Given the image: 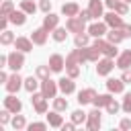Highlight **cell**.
Returning <instances> with one entry per match:
<instances>
[{
    "instance_id": "obj_1",
    "label": "cell",
    "mask_w": 131,
    "mask_h": 131,
    "mask_svg": "<svg viewBox=\"0 0 131 131\" xmlns=\"http://www.w3.org/2000/svg\"><path fill=\"white\" fill-rule=\"evenodd\" d=\"M92 45H94V47H98V49H100V53H102L104 57H117V49H115V43H111L108 39L104 41V39L96 37V41H94Z\"/></svg>"
},
{
    "instance_id": "obj_2",
    "label": "cell",
    "mask_w": 131,
    "mask_h": 131,
    "mask_svg": "<svg viewBox=\"0 0 131 131\" xmlns=\"http://www.w3.org/2000/svg\"><path fill=\"white\" fill-rule=\"evenodd\" d=\"M25 66V51H10L8 53V68L12 70V72H18L20 68Z\"/></svg>"
},
{
    "instance_id": "obj_3",
    "label": "cell",
    "mask_w": 131,
    "mask_h": 131,
    "mask_svg": "<svg viewBox=\"0 0 131 131\" xmlns=\"http://www.w3.org/2000/svg\"><path fill=\"white\" fill-rule=\"evenodd\" d=\"M57 88H59V84H55L53 80H49V78L41 80V92H43L45 98H55L57 96Z\"/></svg>"
},
{
    "instance_id": "obj_4",
    "label": "cell",
    "mask_w": 131,
    "mask_h": 131,
    "mask_svg": "<svg viewBox=\"0 0 131 131\" xmlns=\"http://www.w3.org/2000/svg\"><path fill=\"white\" fill-rule=\"evenodd\" d=\"M84 27H86V20H82L80 16H70L68 18V23H66V29L70 31V33H84Z\"/></svg>"
},
{
    "instance_id": "obj_5",
    "label": "cell",
    "mask_w": 131,
    "mask_h": 131,
    "mask_svg": "<svg viewBox=\"0 0 131 131\" xmlns=\"http://www.w3.org/2000/svg\"><path fill=\"white\" fill-rule=\"evenodd\" d=\"M86 127H88L90 131H96V129H100V108H98V106H94V108L88 113Z\"/></svg>"
},
{
    "instance_id": "obj_6",
    "label": "cell",
    "mask_w": 131,
    "mask_h": 131,
    "mask_svg": "<svg viewBox=\"0 0 131 131\" xmlns=\"http://www.w3.org/2000/svg\"><path fill=\"white\" fill-rule=\"evenodd\" d=\"M104 23L111 27V29H121L125 23H123V18H121V14L119 12H115V10H111V12H106L104 14Z\"/></svg>"
},
{
    "instance_id": "obj_7",
    "label": "cell",
    "mask_w": 131,
    "mask_h": 131,
    "mask_svg": "<svg viewBox=\"0 0 131 131\" xmlns=\"http://www.w3.org/2000/svg\"><path fill=\"white\" fill-rule=\"evenodd\" d=\"M115 66H117V63L113 61V57H104V59H100V61H98L96 72H98V76H108V74H111V70H113Z\"/></svg>"
},
{
    "instance_id": "obj_8",
    "label": "cell",
    "mask_w": 131,
    "mask_h": 131,
    "mask_svg": "<svg viewBox=\"0 0 131 131\" xmlns=\"http://www.w3.org/2000/svg\"><path fill=\"white\" fill-rule=\"evenodd\" d=\"M20 86H25V80H23V78H20V76L14 72V74L8 78V82H6V90H8V94H14V92H16Z\"/></svg>"
},
{
    "instance_id": "obj_9",
    "label": "cell",
    "mask_w": 131,
    "mask_h": 131,
    "mask_svg": "<svg viewBox=\"0 0 131 131\" xmlns=\"http://www.w3.org/2000/svg\"><path fill=\"white\" fill-rule=\"evenodd\" d=\"M106 90L113 92V94H121V92L125 90L123 78H108V80H106Z\"/></svg>"
},
{
    "instance_id": "obj_10",
    "label": "cell",
    "mask_w": 131,
    "mask_h": 131,
    "mask_svg": "<svg viewBox=\"0 0 131 131\" xmlns=\"http://www.w3.org/2000/svg\"><path fill=\"white\" fill-rule=\"evenodd\" d=\"M4 108H8L10 113H14V115H16V113H20L23 102H20V100H18L14 94H8V96L4 98Z\"/></svg>"
},
{
    "instance_id": "obj_11",
    "label": "cell",
    "mask_w": 131,
    "mask_h": 131,
    "mask_svg": "<svg viewBox=\"0 0 131 131\" xmlns=\"http://www.w3.org/2000/svg\"><path fill=\"white\" fill-rule=\"evenodd\" d=\"M31 102L35 104V111H37L39 115L47 113V98L43 96V92H41V94H35V92H33V98H31Z\"/></svg>"
},
{
    "instance_id": "obj_12",
    "label": "cell",
    "mask_w": 131,
    "mask_h": 131,
    "mask_svg": "<svg viewBox=\"0 0 131 131\" xmlns=\"http://www.w3.org/2000/svg\"><path fill=\"white\" fill-rule=\"evenodd\" d=\"M47 35H49V31H47L45 27H39V29H35V31L31 33V39H33V43H35V45H45Z\"/></svg>"
},
{
    "instance_id": "obj_13",
    "label": "cell",
    "mask_w": 131,
    "mask_h": 131,
    "mask_svg": "<svg viewBox=\"0 0 131 131\" xmlns=\"http://www.w3.org/2000/svg\"><path fill=\"white\" fill-rule=\"evenodd\" d=\"M104 4H106V6L111 8V10L119 12L121 16H123V14H127V10H129V8H127V2H125V0H104Z\"/></svg>"
},
{
    "instance_id": "obj_14",
    "label": "cell",
    "mask_w": 131,
    "mask_h": 131,
    "mask_svg": "<svg viewBox=\"0 0 131 131\" xmlns=\"http://www.w3.org/2000/svg\"><path fill=\"white\" fill-rule=\"evenodd\" d=\"M33 39H27V37H16L14 39V49H18V51H33Z\"/></svg>"
},
{
    "instance_id": "obj_15",
    "label": "cell",
    "mask_w": 131,
    "mask_h": 131,
    "mask_svg": "<svg viewBox=\"0 0 131 131\" xmlns=\"http://www.w3.org/2000/svg\"><path fill=\"white\" fill-rule=\"evenodd\" d=\"M57 25H59V16L53 14V12H47V16L43 18V27H45L49 33H53V31L57 29Z\"/></svg>"
},
{
    "instance_id": "obj_16",
    "label": "cell",
    "mask_w": 131,
    "mask_h": 131,
    "mask_svg": "<svg viewBox=\"0 0 131 131\" xmlns=\"http://www.w3.org/2000/svg\"><path fill=\"white\" fill-rule=\"evenodd\" d=\"M106 23H92L90 27H88V33H90V37H102V35H106Z\"/></svg>"
},
{
    "instance_id": "obj_17",
    "label": "cell",
    "mask_w": 131,
    "mask_h": 131,
    "mask_svg": "<svg viewBox=\"0 0 131 131\" xmlns=\"http://www.w3.org/2000/svg\"><path fill=\"white\" fill-rule=\"evenodd\" d=\"M94 96H96V90H94V88H86V90H80V92H78V102L84 106V104L92 102V100H94Z\"/></svg>"
},
{
    "instance_id": "obj_18",
    "label": "cell",
    "mask_w": 131,
    "mask_h": 131,
    "mask_svg": "<svg viewBox=\"0 0 131 131\" xmlns=\"http://www.w3.org/2000/svg\"><path fill=\"white\" fill-rule=\"evenodd\" d=\"M115 63H117V68H121V70H127V68L131 66V49H125L123 53H119Z\"/></svg>"
},
{
    "instance_id": "obj_19",
    "label": "cell",
    "mask_w": 131,
    "mask_h": 131,
    "mask_svg": "<svg viewBox=\"0 0 131 131\" xmlns=\"http://www.w3.org/2000/svg\"><path fill=\"white\" fill-rule=\"evenodd\" d=\"M63 66H66V59H63L59 53H53V55L49 57V68H51V72H61Z\"/></svg>"
},
{
    "instance_id": "obj_20",
    "label": "cell",
    "mask_w": 131,
    "mask_h": 131,
    "mask_svg": "<svg viewBox=\"0 0 131 131\" xmlns=\"http://www.w3.org/2000/svg\"><path fill=\"white\" fill-rule=\"evenodd\" d=\"M57 84H59V90H61L63 94H72V92L76 90V84H74V78H70V76H68V78H61V80H59Z\"/></svg>"
},
{
    "instance_id": "obj_21",
    "label": "cell",
    "mask_w": 131,
    "mask_h": 131,
    "mask_svg": "<svg viewBox=\"0 0 131 131\" xmlns=\"http://www.w3.org/2000/svg\"><path fill=\"white\" fill-rule=\"evenodd\" d=\"M88 10H90L92 18L104 16V14H102V2H100V0H88Z\"/></svg>"
},
{
    "instance_id": "obj_22",
    "label": "cell",
    "mask_w": 131,
    "mask_h": 131,
    "mask_svg": "<svg viewBox=\"0 0 131 131\" xmlns=\"http://www.w3.org/2000/svg\"><path fill=\"white\" fill-rule=\"evenodd\" d=\"M8 18H10V23H12V25L20 27V25H25V23H27V12H25V10H14Z\"/></svg>"
},
{
    "instance_id": "obj_23",
    "label": "cell",
    "mask_w": 131,
    "mask_h": 131,
    "mask_svg": "<svg viewBox=\"0 0 131 131\" xmlns=\"http://www.w3.org/2000/svg\"><path fill=\"white\" fill-rule=\"evenodd\" d=\"M106 39L111 41V43H115V45H119L123 39H125V35H123V29H111L108 33H106Z\"/></svg>"
},
{
    "instance_id": "obj_24",
    "label": "cell",
    "mask_w": 131,
    "mask_h": 131,
    "mask_svg": "<svg viewBox=\"0 0 131 131\" xmlns=\"http://www.w3.org/2000/svg\"><path fill=\"white\" fill-rule=\"evenodd\" d=\"M78 63H82V55H80V47L78 49H74L68 57H66V68H72V66H78Z\"/></svg>"
},
{
    "instance_id": "obj_25",
    "label": "cell",
    "mask_w": 131,
    "mask_h": 131,
    "mask_svg": "<svg viewBox=\"0 0 131 131\" xmlns=\"http://www.w3.org/2000/svg\"><path fill=\"white\" fill-rule=\"evenodd\" d=\"M47 123H49V127H61V125H63V119H61L59 111L53 108V111L47 115Z\"/></svg>"
},
{
    "instance_id": "obj_26",
    "label": "cell",
    "mask_w": 131,
    "mask_h": 131,
    "mask_svg": "<svg viewBox=\"0 0 131 131\" xmlns=\"http://www.w3.org/2000/svg\"><path fill=\"white\" fill-rule=\"evenodd\" d=\"M78 12H80V6L76 2H68L61 6V14H66V16H78Z\"/></svg>"
},
{
    "instance_id": "obj_27",
    "label": "cell",
    "mask_w": 131,
    "mask_h": 131,
    "mask_svg": "<svg viewBox=\"0 0 131 131\" xmlns=\"http://www.w3.org/2000/svg\"><path fill=\"white\" fill-rule=\"evenodd\" d=\"M111 100H113V92H108V94H96L94 100H92V104L100 108V106H106Z\"/></svg>"
},
{
    "instance_id": "obj_28",
    "label": "cell",
    "mask_w": 131,
    "mask_h": 131,
    "mask_svg": "<svg viewBox=\"0 0 131 131\" xmlns=\"http://www.w3.org/2000/svg\"><path fill=\"white\" fill-rule=\"evenodd\" d=\"M41 86V82H37V78H33V76H29V78H25V90H29L31 94L37 90Z\"/></svg>"
},
{
    "instance_id": "obj_29",
    "label": "cell",
    "mask_w": 131,
    "mask_h": 131,
    "mask_svg": "<svg viewBox=\"0 0 131 131\" xmlns=\"http://www.w3.org/2000/svg\"><path fill=\"white\" fill-rule=\"evenodd\" d=\"M74 41H76V47H86L90 43V33H78Z\"/></svg>"
},
{
    "instance_id": "obj_30",
    "label": "cell",
    "mask_w": 131,
    "mask_h": 131,
    "mask_svg": "<svg viewBox=\"0 0 131 131\" xmlns=\"http://www.w3.org/2000/svg\"><path fill=\"white\" fill-rule=\"evenodd\" d=\"M86 119H88V113H84L82 108H78V111H74V113H72V121H74L76 125L86 123Z\"/></svg>"
},
{
    "instance_id": "obj_31",
    "label": "cell",
    "mask_w": 131,
    "mask_h": 131,
    "mask_svg": "<svg viewBox=\"0 0 131 131\" xmlns=\"http://www.w3.org/2000/svg\"><path fill=\"white\" fill-rule=\"evenodd\" d=\"M14 12V4L10 0H4L2 2V8H0V16H10Z\"/></svg>"
},
{
    "instance_id": "obj_32",
    "label": "cell",
    "mask_w": 131,
    "mask_h": 131,
    "mask_svg": "<svg viewBox=\"0 0 131 131\" xmlns=\"http://www.w3.org/2000/svg\"><path fill=\"white\" fill-rule=\"evenodd\" d=\"M0 43L2 45H10V43H14V33L12 31H2V35H0Z\"/></svg>"
},
{
    "instance_id": "obj_33",
    "label": "cell",
    "mask_w": 131,
    "mask_h": 131,
    "mask_svg": "<svg viewBox=\"0 0 131 131\" xmlns=\"http://www.w3.org/2000/svg\"><path fill=\"white\" fill-rule=\"evenodd\" d=\"M20 10H25L27 14H35L37 6H35V2H33V0H23V2H20Z\"/></svg>"
},
{
    "instance_id": "obj_34",
    "label": "cell",
    "mask_w": 131,
    "mask_h": 131,
    "mask_svg": "<svg viewBox=\"0 0 131 131\" xmlns=\"http://www.w3.org/2000/svg\"><path fill=\"white\" fill-rule=\"evenodd\" d=\"M68 29H63V27H57L55 31H53V39L57 41V43H61V41H66V37H68V33H66Z\"/></svg>"
},
{
    "instance_id": "obj_35",
    "label": "cell",
    "mask_w": 131,
    "mask_h": 131,
    "mask_svg": "<svg viewBox=\"0 0 131 131\" xmlns=\"http://www.w3.org/2000/svg\"><path fill=\"white\" fill-rule=\"evenodd\" d=\"M53 108H55V111H59V113H61V111H66V108H68V100H66V98L55 96V98H53Z\"/></svg>"
},
{
    "instance_id": "obj_36",
    "label": "cell",
    "mask_w": 131,
    "mask_h": 131,
    "mask_svg": "<svg viewBox=\"0 0 131 131\" xmlns=\"http://www.w3.org/2000/svg\"><path fill=\"white\" fill-rule=\"evenodd\" d=\"M104 108H106V113H108V115H117V113H119V111H121L123 106H121V104H119V102H117V100L113 98V100H111V102H108V104H106Z\"/></svg>"
},
{
    "instance_id": "obj_37",
    "label": "cell",
    "mask_w": 131,
    "mask_h": 131,
    "mask_svg": "<svg viewBox=\"0 0 131 131\" xmlns=\"http://www.w3.org/2000/svg\"><path fill=\"white\" fill-rule=\"evenodd\" d=\"M49 72H51L49 63H47V66H39V68H37V78H39V80H45V78H49Z\"/></svg>"
},
{
    "instance_id": "obj_38",
    "label": "cell",
    "mask_w": 131,
    "mask_h": 131,
    "mask_svg": "<svg viewBox=\"0 0 131 131\" xmlns=\"http://www.w3.org/2000/svg\"><path fill=\"white\" fill-rule=\"evenodd\" d=\"M12 127H14V129H25V127H27V121H25V117L16 113V117L12 119Z\"/></svg>"
},
{
    "instance_id": "obj_39",
    "label": "cell",
    "mask_w": 131,
    "mask_h": 131,
    "mask_svg": "<svg viewBox=\"0 0 131 131\" xmlns=\"http://www.w3.org/2000/svg\"><path fill=\"white\" fill-rule=\"evenodd\" d=\"M123 111L127 113V115H131V92H125V96H123Z\"/></svg>"
},
{
    "instance_id": "obj_40",
    "label": "cell",
    "mask_w": 131,
    "mask_h": 131,
    "mask_svg": "<svg viewBox=\"0 0 131 131\" xmlns=\"http://www.w3.org/2000/svg\"><path fill=\"white\" fill-rule=\"evenodd\" d=\"M47 125L49 123H31V125H27V129L29 131H43V129H47Z\"/></svg>"
},
{
    "instance_id": "obj_41",
    "label": "cell",
    "mask_w": 131,
    "mask_h": 131,
    "mask_svg": "<svg viewBox=\"0 0 131 131\" xmlns=\"http://www.w3.org/2000/svg\"><path fill=\"white\" fill-rule=\"evenodd\" d=\"M68 76L76 80V78L80 76V68H78V66H72V68H68Z\"/></svg>"
},
{
    "instance_id": "obj_42",
    "label": "cell",
    "mask_w": 131,
    "mask_h": 131,
    "mask_svg": "<svg viewBox=\"0 0 131 131\" xmlns=\"http://www.w3.org/2000/svg\"><path fill=\"white\" fill-rule=\"evenodd\" d=\"M8 121H10V111H8V108H4V111L0 113V123L4 125V123H8Z\"/></svg>"
},
{
    "instance_id": "obj_43",
    "label": "cell",
    "mask_w": 131,
    "mask_h": 131,
    "mask_svg": "<svg viewBox=\"0 0 131 131\" xmlns=\"http://www.w3.org/2000/svg\"><path fill=\"white\" fill-rule=\"evenodd\" d=\"M39 8H41L43 12H49V10H51V0H41Z\"/></svg>"
},
{
    "instance_id": "obj_44",
    "label": "cell",
    "mask_w": 131,
    "mask_h": 131,
    "mask_svg": "<svg viewBox=\"0 0 131 131\" xmlns=\"http://www.w3.org/2000/svg\"><path fill=\"white\" fill-rule=\"evenodd\" d=\"M78 16H80L82 20H86V23H88V20L92 18V14H90V10H80V12H78Z\"/></svg>"
},
{
    "instance_id": "obj_45",
    "label": "cell",
    "mask_w": 131,
    "mask_h": 131,
    "mask_svg": "<svg viewBox=\"0 0 131 131\" xmlns=\"http://www.w3.org/2000/svg\"><path fill=\"white\" fill-rule=\"evenodd\" d=\"M121 78H123V82H125V84H131V70H129V68H127V70H123V76H121Z\"/></svg>"
},
{
    "instance_id": "obj_46",
    "label": "cell",
    "mask_w": 131,
    "mask_h": 131,
    "mask_svg": "<svg viewBox=\"0 0 131 131\" xmlns=\"http://www.w3.org/2000/svg\"><path fill=\"white\" fill-rule=\"evenodd\" d=\"M61 129H63V131H74V129H76V123H74V121H72V123H63Z\"/></svg>"
},
{
    "instance_id": "obj_47",
    "label": "cell",
    "mask_w": 131,
    "mask_h": 131,
    "mask_svg": "<svg viewBox=\"0 0 131 131\" xmlns=\"http://www.w3.org/2000/svg\"><path fill=\"white\" fill-rule=\"evenodd\" d=\"M119 127H121V129H131V121H129V119H123V121L119 123Z\"/></svg>"
},
{
    "instance_id": "obj_48",
    "label": "cell",
    "mask_w": 131,
    "mask_h": 131,
    "mask_svg": "<svg viewBox=\"0 0 131 131\" xmlns=\"http://www.w3.org/2000/svg\"><path fill=\"white\" fill-rule=\"evenodd\" d=\"M121 29H123V35H125V39H127V37H131V25H123Z\"/></svg>"
},
{
    "instance_id": "obj_49",
    "label": "cell",
    "mask_w": 131,
    "mask_h": 131,
    "mask_svg": "<svg viewBox=\"0 0 131 131\" xmlns=\"http://www.w3.org/2000/svg\"><path fill=\"white\" fill-rule=\"evenodd\" d=\"M0 68H8V55H0Z\"/></svg>"
},
{
    "instance_id": "obj_50",
    "label": "cell",
    "mask_w": 131,
    "mask_h": 131,
    "mask_svg": "<svg viewBox=\"0 0 131 131\" xmlns=\"http://www.w3.org/2000/svg\"><path fill=\"white\" fill-rule=\"evenodd\" d=\"M8 78H10V76H8L6 72H0V82H8Z\"/></svg>"
},
{
    "instance_id": "obj_51",
    "label": "cell",
    "mask_w": 131,
    "mask_h": 131,
    "mask_svg": "<svg viewBox=\"0 0 131 131\" xmlns=\"http://www.w3.org/2000/svg\"><path fill=\"white\" fill-rule=\"evenodd\" d=\"M125 2H131V0H125Z\"/></svg>"
}]
</instances>
